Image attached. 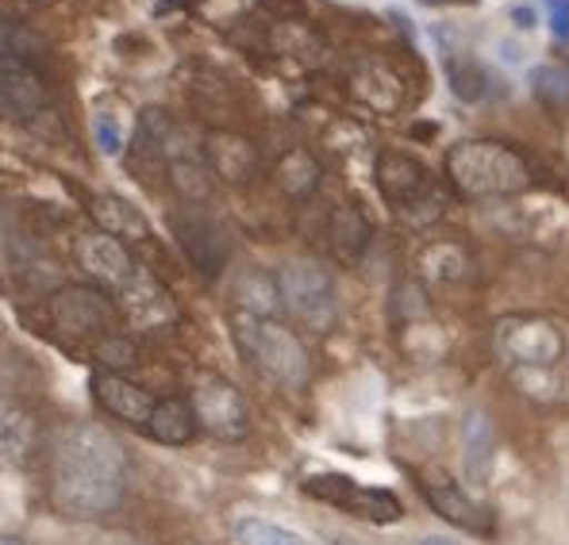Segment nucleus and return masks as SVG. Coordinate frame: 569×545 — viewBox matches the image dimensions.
Segmentation results:
<instances>
[{
    "label": "nucleus",
    "instance_id": "6e6552de",
    "mask_svg": "<svg viewBox=\"0 0 569 545\" xmlns=\"http://www.w3.org/2000/svg\"><path fill=\"white\" fill-rule=\"evenodd\" d=\"M373 173H378L381 196L389 200L400 215H408V220H427L423 204L442 212V196H439V189H435L431 173H427V165L416 162L412 154L381 150L378 162H373Z\"/></svg>",
    "mask_w": 569,
    "mask_h": 545
},
{
    "label": "nucleus",
    "instance_id": "393cba45",
    "mask_svg": "<svg viewBox=\"0 0 569 545\" xmlns=\"http://www.w3.org/2000/svg\"><path fill=\"white\" fill-rule=\"evenodd\" d=\"M420 270L427 281L455 284L470 273V254H466L458 242H431V246L420 254Z\"/></svg>",
    "mask_w": 569,
    "mask_h": 545
},
{
    "label": "nucleus",
    "instance_id": "f03ea898",
    "mask_svg": "<svg viewBox=\"0 0 569 545\" xmlns=\"http://www.w3.org/2000/svg\"><path fill=\"white\" fill-rule=\"evenodd\" d=\"M447 178L470 200L520 196L535 184L531 165L516 147L497 139H466L447 150Z\"/></svg>",
    "mask_w": 569,
    "mask_h": 545
},
{
    "label": "nucleus",
    "instance_id": "5701e85b",
    "mask_svg": "<svg viewBox=\"0 0 569 545\" xmlns=\"http://www.w3.org/2000/svg\"><path fill=\"white\" fill-rule=\"evenodd\" d=\"M231 296H236L239 312L242 315H262V319H273V312L281 307V296H278V281H273V273L266 270H247L236 276V289H231Z\"/></svg>",
    "mask_w": 569,
    "mask_h": 545
},
{
    "label": "nucleus",
    "instance_id": "473e14b6",
    "mask_svg": "<svg viewBox=\"0 0 569 545\" xmlns=\"http://www.w3.org/2000/svg\"><path fill=\"white\" fill-rule=\"evenodd\" d=\"M20 50V31L0 16V54H16Z\"/></svg>",
    "mask_w": 569,
    "mask_h": 545
},
{
    "label": "nucleus",
    "instance_id": "20e7f679",
    "mask_svg": "<svg viewBox=\"0 0 569 545\" xmlns=\"http://www.w3.org/2000/svg\"><path fill=\"white\" fill-rule=\"evenodd\" d=\"M492 350L508 365V373H542L562 365L566 331L547 315L516 312L492 326Z\"/></svg>",
    "mask_w": 569,
    "mask_h": 545
},
{
    "label": "nucleus",
    "instance_id": "a211bd4d",
    "mask_svg": "<svg viewBox=\"0 0 569 545\" xmlns=\"http://www.w3.org/2000/svg\"><path fill=\"white\" fill-rule=\"evenodd\" d=\"M89 215L100 223L97 231L112 234V239H120L123 246L128 242H150V223L139 215L136 204H128L123 196H112V192H100V196L89 200Z\"/></svg>",
    "mask_w": 569,
    "mask_h": 545
},
{
    "label": "nucleus",
    "instance_id": "72a5a7b5",
    "mask_svg": "<svg viewBox=\"0 0 569 545\" xmlns=\"http://www.w3.org/2000/svg\"><path fill=\"white\" fill-rule=\"evenodd\" d=\"M512 20H516V28H535V8H527V4L512 8Z\"/></svg>",
    "mask_w": 569,
    "mask_h": 545
},
{
    "label": "nucleus",
    "instance_id": "1a4fd4ad",
    "mask_svg": "<svg viewBox=\"0 0 569 545\" xmlns=\"http://www.w3.org/2000/svg\"><path fill=\"white\" fill-rule=\"evenodd\" d=\"M192 418L200 431L220 442H242L250 434V404L228 376H200L189 396Z\"/></svg>",
    "mask_w": 569,
    "mask_h": 545
},
{
    "label": "nucleus",
    "instance_id": "ddd939ff",
    "mask_svg": "<svg viewBox=\"0 0 569 545\" xmlns=\"http://www.w3.org/2000/svg\"><path fill=\"white\" fill-rule=\"evenodd\" d=\"M47 104V81L20 54H0V115L4 120H36Z\"/></svg>",
    "mask_w": 569,
    "mask_h": 545
},
{
    "label": "nucleus",
    "instance_id": "dca6fc26",
    "mask_svg": "<svg viewBox=\"0 0 569 545\" xmlns=\"http://www.w3.org/2000/svg\"><path fill=\"white\" fill-rule=\"evenodd\" d=\"M93 396L97 404L108 411V415L123 418V423L131 426H142L150 415V407H154V396H147V392L139 388V384H131L123 373H108V369H100V373H93Z\"/></svg>",
    "mask_w": 569,
    "mask_h": 545
},
{
    "label": "nucleus",
    "instance_id": "0eeeda50",
    "mask_svg": "<svg viewBox=\"0 0 569 545\" xmlns=\"http://www.w3.org/2000/svg\"><path fill=\"white\" fill-rule=\"evenodd\" d=\"M50 312H54V323L62 326L66 334L89 342V346L120 334V326H123V315H120V307H116V300L108 296L104 289H97V284H66V289L54 292V300H50Z\"/></svg>",
    "mask_w": 569,
    "mask_h": 545
},
{
    "label": "nucleus",
    "instance_id": "423d86ee",
    "mask_svg": "<svg viewBox=\"0 0 569 545\" xmlns=\"http://www.w3.org/2000/svg\"><path fill=\"white\" fill-rule=\"evenodd\" d=\"M305 496L328 503V507L342 511V515L366 518V523H400L405 518V503H400L397 492L389 488H370V484H358L355 476L347 473H316L305 481Z\"/></svg>",
    "mask_w": 569,
    "mask_h": 545
},
{
    "label": "nucleus",
    "instance_id": "58836bf2",
    "mask_svg": "<svg viewBox=\"0 0 569 545\" xmlns=\"http://www.w3.org/2000/svg\"><path fill=\"white\" fill-rule=\"evenodd\" d=\"M28 4H47V0H28Z\"/></svg>",
    "mask_w": 569,
    "mask_h": 545
},
{
    "label": "nucleus",
    "instance_id": "f704fd0d",
    "mask_svg": "<svg viewBox=\"0 0 569 545\" xmlns=\"http://www.w3.org/2000/svg\"><path fill=\"white\" fill-rule=\"evenodd\" d=\"M423 4H477V0H423Z\"/></svg>",
    "mask_w": 569,
    "mask_h": 545
},
{
    "label": "nucleus",
    "instance_id": "f8f14e48",
    "mask_svg": "<svg viewBox=\"0 0 569 545\" xmlns=\"http://www.w3.org/2000/svg\"><path fill=\"white\" fill-rule=\"evenodd\" d=\"M112 300H116V307H120V315L128 319L131 326H139V331H158V326L178 323V300H173V292L150 270H142L136 281L123 292H116Z\"/></svg>",
    "mask_w": 569,
    "mask_h": 545
},
{
    "label": "nucleus",
    "instance_id": "7c9ffc66",
    "mask_svg": "<svg viewBox=\"0 0 569 545\" xmlns=\"http://www.w3.org/2000/svg\"><path fill=\"white\" fill-rule=\"evenodd\" d=\"M93 135H97L100 154H120V150H123V135H120V128H116L112 112H100L97 115V120H93Z\"/></svg>",
    "mask_w": 569,
    "mask_h": 545
},
{
    "label": "nucleus",
    "instance_id": "a878e982",
    "mask_svg": "<svg viewBox=\"0 0 569 545\" xmlns=\"http://www.w3.org/2000/svg\"><path fill=\"white\" fill-rule=\"evenodd\" d=\"M231 542L236 545H316V542H308L305 534L289 531V526H281V523H270V518H258V515L236 518Z\"/></svg>",
    "mask_w": 569,
    "mask_h": 545
},
{
    "label": "nucleus",
    "instance_id": "bb28decb",
    "mask_svg": "<svg viewBox=\"0 0 569 545\" xmlns=\"http://www.w3.org/2000/svg\"><path fill=\"white\" fill-rule=\"evenodd\" d=\"M447 78H450L455 97L466 100V104H477V100L489 92V78H485V70L473 58H447Z\"/></svg>",
    "mask_w": 569,
    "mask_h": 545
},
{
    "label": "nucleus",
    "instance_id": "c85d7f7f",
    "mask_svg": "<svg viewBox=\"0 0 569 545\" xmlns=\"http://www.w3.org/2000/svg\"><path fill=\"white\" fill-rule=\"evenodd\" d=\"M93 354H97V362L108 369V373H123V369L139 365V346L123 331L112 334V339H104V342H97Z\"/></svg>",
    "mask_w": 569,
    "mask_h": 545
},
{
    "label": "nucleus",
    "instance_id": "7ed1b4c3",
    "mask_svg": "<svg viewBox=\"0 0 569 545\" xmlns=\"http://www.w3.org/2000/svg\"><path fill=\"white\" fill-rule=\"evenodd\" d=\"M236 346L262 381L278 384L284 392L305 388L308 376H312L305 342L289 326H281L278 319L236 312Z\"/></svg>",
    "mask_w": 569,
    "mask_h": 545
},
{
    "label": "nucleus",
    "instance_id": "9b49d317",
    "mask_svg": "<svg viewBox=\"0 0 569 545\" xmlns=\"http://www.w3.org/2000/svg\"><path fill=\"white\" fill-rule=\"evenodd\" d=\"M73 258H78L81 270L93 276L97 289H104L108 296L123 292L142 273L136 254H131L120 239H112V234H104V231H81L78 239H73Z\"/></svg>",
    "mask_w": 569,
    "mask_h": 545
},
{
    "label": "nucleus",
    "instance_id": "cd10ccee",
    "mask_svg": "<svg viewBox=\"0 0 569 545\" xmlns=\"http://www.w3.org/2000/svg\"><path fill=\"white\" fill-rule=\"evenodd\" d=\"M531 85H535V97L547 100L550 108L569 104V70H562V65H539V70L531 73Z\"/></svg>",
    "mask_w": 569,
    "mask_h": 545
},
{
    "label": "nucleus",
    "instance_id": "b1692460",
    "mask_svg": "<svg viewBox=\"0 0 569 545\" xmlns=\"http://www.w3.org/2000/svg\"><path fill=\"white\" fill-rule=\"evenodd\" d=\"M320 178H323L320 162H316V158L308 154V150L292 147L289 154H281V162H278V184H281L284 196L308 200L316 189H320Z\"/></svg>",
    "mask_w": 569,
    "mask_h": 545
},
{
    "label": "nucleus",
    "instance_id": "412c9836",
    "mask_svg": "<svg viewBox=\"0 0 569 545\" xmlns=\"http://www.w3.org/2000/svg\"><path fill=\"white\" fill-rule=\"evenodd\" d=\"M36 442V418L28 407L0 400V465H20Z\"/></svg>",
    "mask_w": 569,
    "mask_h": 545
},
{
    "label": "nucleus",
    "instance_id": "4c0bfd02",
    "mask_svg": "<svg viewBox=\"0 0 569 545\" xmlns=\"http://www.w3.org/2000/svg\"><path fill=\"white\" fill-rule=\"evenodd\" d=\"M0 545H23L20 538H8V534H0Z\"/></svg>",
    "mask_w": 569,
    "mask_h": 545
},
{
    "label": "nucleus",
    "instance_id": "4468645a",
    "mask_svg": "<svg viewBox=\"0 0 569 545\" xmlns=\"http://www.w3.org/2000/svg\"><path fill=\"white\" fill-rule=\"evenodd\" d=\"M173 234H178L181 254L192 262V270L200 276H220L231 262V239L223 234L220 223L204 220V215H186V220L173 223Z\"/></svg>",
    "mask_w": 569,
    "mask_h": 545
},
{
    "label": "nucleus",
    "instance_id": "2eb2a0df",
    "mask_svg": "<svg viewBox=\"0 0 569 545\" xmlns=\"http://www.w3.org/2000/svg\"><path fill=\"white\" fill-rule=\"evenodd\" d=\"M204 162L216 181H228V184H250L258 178V170H262V154H258L254 142L247 135H239V131H228V128L208 135Z\"/></svg>",
    "mask_w": 569,
    "mask_h": 545
},
{
    "label": "nucleus",
    "instance_id": "f3484780",
    "mask_svg": "<svg viewBox=\"0 0 569 545\" xmlns=\"http://www.w3.org/2000/svg\"><path fill=\"white\" fill-rule=\"evenodd\" d=\"M492 461H497V431H492L489 411L473 407L470 415L462 418V468L473 488L489 484Z\"/></svg>",
    "mask_w": 569,
    "mask_h": 545
},
{
    "label": "nucleus",
    "instance_id": "9d476101",
    "mask_svg": "<svg viewBox=\"0 0 569 545\" xmlns=\"http://www.w3.org/2000/svg\"><path fill=\"white\" fill-rule=\"evenodd\" d=\"M416 484H420L423 499L435 507V515L447 518L450 526H458V531H466V534H477V538H492V534H497L492 511L485 507V503H477L455 476L439 473V468H420Z\"/></svg>",
    "mask_w": 569,
    "mask_h": 545
},
{
    "label": "nucleus",
    "instance_id": "2f4dec72",
    "mask_svg": "<svg viewBox=\"0 0 569 545\" xmlns=\"http://www.w3.org/2000/svg\"><path fill=\"white\" fill-rule=\"evenodd\" d=\"M550 31H555L558 39H569V0L550 4Z\"/></svg>",
    "mask_w": 569,
    "mask_h": 545
},
{
    "label": "nucleus",
    "instance_id": "4be33fe9",
    "mask_svg": "<svg viewBox=\"0 0 569 545\" xmlns=\"http://www.w3.org/2000/svg\"><path fill=\"white\" fill-rule=\"evenodd\" d=\"M328 231H331L335 254H339L342 262H358V258L366 254V246H370V223H366V215L358 212L355 204L335 208Z\"/></svg>",
    "mask_w": 569,
    "mask_h": 545
},
{
    "label": "nucleus",
    "instance_id": "c9c22d12",
    "mask_svg": "<svg viewBox=\"0 0 569 545\" xmlns=\"http://www.w3.org/2000/svg\"><path fill=\"white\" fill-rule=\"evenodd\" d=\"M416 545H458V542H450V538H423V542H416Z\"/></svg>",
    "mask_w": 569,
    "mask_h": 545
},
{
    "label": "nucleus",
    "instance_id": "ea45409f",
    "mask_svg": "<svg viewBox=\"0 0 569 545\" xmlns=\"http://www.w3.org/2000/svg\"><path fill=\"white\" fill-rule=\"evenodd\" d=\"M550 4H562V0H547V8H550Z\"/></svg>",
    "mask_w": 569,
    "mask_h": 545
},
{
    "label": "nucleus",
    "instance_id": "6ab92c4d",
    "mask_svg": "<svg viewBox=\"0 0 569 545\" xmlns=\"http://www.w3.org/2000/svg\"><path fill=\"white\" fill-rule=\"evenodd\" d=\"M142 431H147L154 442H162V446H186V442L197 438L200 426H197V418H192L189 400L170 396V400H154Z\"/></svg>",
    "mask_w": 569,
    "mask_h": 545
},
{
    "label": "nucleus",
    "instance_id": "aec40b11",
    "mask_svg": "<svg viewBox=\"0 0 569 545\" xmlns=\"http://www.w3.org/2000/svg\"><path fill=\"white\" fill-rule=\"evenodd\" d=\"M350 89L362 104H370L373 112H397V104L405 100V81L389 70L385 62H362L350 78Z\"/></svg>",
    "mask_w": 569,
    "mask_h": 545
},
{
    "label": "nucleus",
    "instance_id": "39448f33",
    "mask_svg": "<svg viewBox=\"0 0 569 545\" xmlns=\"http://www.w3.org/2000/svg\"><path fill=\"white\" fill-rule=\"evenodd\" d=\"M273 281H278L281 304L308 331H328L335 323V315H339V289H335V276L320 262H308V258L284 262L273 273Z\"/></svg>",
    "mask_w": 569,
    "mask_h": 545
},
{
    "label": "nucleus",
    "instance_id": "f257e3e1",
    "mask_svg": "<svg viewBox=\"0 0 569 545\" xmlns=\"http://www.w3.org/2000/svg\"><path fill=\"white\" fill-rule=\"evenodd\" d=\"M131 461L112 431L97 423L66 426L50 454V499L70 518H97L123 503Z\"/></svg>",
    "mask_w": 569,
    "mask_h": 545
},
{
    "label": "nucleus",
    "instance_id": "c756f323",
    "mask_svg": "<svg viewBox=\"0 0 569 545\" xmlns=\"http://www.w3.org/2000/svg\"><path fill=\"white\" fill-rule=\"evenodd\" d=\"M273 47L278 50H289V54H300V58H316L320 54V39L305 28V23H292L284 20L273 28Z\"/></svg>",
    "mask_w": 569,
    "mask_h": 545
},
{
    "label": "nucleus",
    "instance_id": "e433bc0d",
    "mask_svg": "<svg viewBox=\"0 0 569 545\" xmlns=\"http://www.w3.org/2000/svg\"><path fill=\"white\" fill-rule=\"evenodd\" d=\"M331 545H366V542H358V538H342V534H339V538H331Z\"/></svg>",
    "mask_w": 569,
    "mask_h": 545
}]
</instances>
